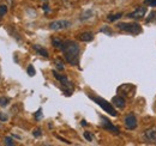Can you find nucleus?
Here are the masks:
<instances>
[{
  "instance_id": "nucleus-6",
  "label": "nucleus",
  "mask_w": 156,
  "mask_h": 146,
  "mask_svg": "<svg viewBox=\"0 0 156 146\" xmlns=\"http://www.w3.org/2000/svg\"><path fill=\"white\" fill-rule=\"evenodd\" d=\"M71 26V22L69 20H54L49 24V29L51 30H64V29H67Z\"/></svg>"
},
{
  "instance_id": "nucleus-27",
  "label": "nucleus",
  "mask_w": 156,
  "mask_h": 146,
  "mask_svg": "<svg viewBox=\"0 0 156 146\" xmlns=\"http://www.w3.org/2000/svg\"><path fill=\"white\" fill-rule=\"evenodd\" d=\"M7 119H9V117H7V115H6V114L0 113V121H2V122H4V121H7Z\"/></svg>"
},
{
  "instance_id": "nucleus-4",
  "label": "nucleus",
  "mask_w": 156,
  "mask_h": 146,
  "mask_svg": "<svg viewBox=\"0 0 156 146\" xmlns=\"http://www.w3.org/2000/svg\"><path fill=\"white\" fill-rule=\"evenodd\" d=\"M118 29L122 30V31H126L129 34H133V35H137L142 31L140 29V25L137 24V23H120L117 25Z\"/></svg>"
},
{
  "instance_id": "nucleus-13",
  "label": "nucleus",
  "mask_w": 156,
  "mask_h": 146,
  "mask_svg": "<svg viewBox=\"0 0 156 146\" xmlns=\"http://www.w3.org/2000/svg\"><path fill=\"white\" fill-rule=\"evenodd\" d=\"M79 40L83 41V42H90L94 40V35L91 33H83L79 35Z\"/></svg>"
},
{
  "instance_id": "nucleus-29",
  "label": "nucleus",
  "mask_w": 156,
  "mask_h": 146,
  "mask_svg": "<svg viewBox=\"0 0 156 146\" xmlns=\"http://www.w3.org/2000/svg\"><path fill=\"white\" fill-rule=\"evenodd\" d=\"M42 9H43V11H44L46 13H48V12H49V9H48V5H47V4H44V5L42 6Z\"/></svg>"
},
{
  "instance_id": "nucleus-5",
  "label": "nucleus",
  "mask_w": 156,
  "mask_h": 146,
  "mask_svg": "<svg viewBox=\"0 0 156 146\" xmlns=\"http://www.w3.org/2000/svg\"><path fill=\"white\" fill-rule=\"evenodd\" d=\"M118 92L122 97L132 98L135 96V92H136V86L135 85H131V84H124V85H121V86L118 88Z\"/></svg>"
},
{
  "instance_id": "nucleus-19",
  "label": "nucleus",
  "mask_w": 156,
  "mask_h": 146,
  "mask_svg": "<svg viewBox=\"0 0 156 146\" xmlns=\"http://www.w3.org/2000/svg\"><path fill=\"white\" fill-rule=\"evenodd\" d=\"M7 12V6L6 5H0V19L4 17V15H6Z\"/></svg>"
},
{
  "instance_id": "nucleus-2",
  "label": "nucleus",
  "mask_w": 156,
  "mask_h": 146,
  "mask_svg": "<svg viewBox=\"0 0 156 146\" xmlns=\"http://www.w3.org/2000/svg\"><path fill=\"white\" fill-rule=\"evenodd\" d=\"M89 97L95 102V103H98V106L102 108V109L105 110V111H107L109 115H112V116H117L118 113L117 110L114 109L113 107V104L112 103H109V102H107L106 99H103V98H101V97H98V96H93V95H89Z\"/></svg>"
},
{
  "instance_id": "nucleus-8",
  "label": "nucleus",
  "mask_w": 156,
  "mask_h": 146,
  "mask_svg": "<svg viewBox=\"0 0 156 146\" xmlns=\"http://www.w3.org/2000/svg\"><path fill=\"white\" fill-rule=\"evenodd\" d=\"M125 127L127 128L129 130H133L137 128V119L133 114H129L125 117Z\"/></svg>"
},
{
  "instance_id": "nucleus-7",
  "label": "nucleus",
  "mask_w": 156,
  "mask_h": 146,
  "mask_svg": "<svg viewBox=\"0 0 156 146\" xmlns=\"http://www.w3.org/2000/svg\"><path fill=\"white\" fill-rule=\"evenodd\" d=\"M101 126L105 128V129H107V130H109V132H112V133H114V134H119L120 132H119V128L115 127L114 125H112V122L107 119V117H105V116H101Z\"/></svg>"
},
{
  "instance_id": "nucleus-20",
  "label": "nucleus",
  "mask_w": 156,
  "mask_h": 146,
  "mask_svg": "<svg viewBox=\"0 0 156 146\" xmlns=\"http://www.w3.org/2000/svg\"><path fill=\"white\" fill-rule=\"evenodd\" d=\"M4 144H5V145H7V146H13L15 145V141H13L10 137H6V138L4 139Z\"/></svg>"
},
{
  "instance_id": "nucleus-25",
  "label": "nucleus",
  "mask_w": 156,
  "mask_h": 146,
  "mask_svg": "<svg viewBox=\"0 0 156 146\" xmlns=\"http://www.w3.org/2000/svg\"><path fill=\"white\" fill-rule=\"evenodd\" d=\"M41 117H42V109L40 108V109L35 113V119H36V120H40Z\"/></svg>"
},
{
  "instance_id": "nucleus-22",
  "label": "nucleus",
  "mask_w": 156,
  "mask_h": 146,
  "mask_svg": "<svg viewBox=\"0 0 156 146\" xmlns=\"http://www.w3.org/2000/svg\"><path fill=\"white\" fill-rule=\"evenodd\" d=\"M27 71H28V74H29L30 77H34V75H35V68L33 67V65H29Z\"/></svg>"
},
{
  "instance_id": "nucleus-14",
  "label": "nucleus",
  "mask_w": 156,
  "mask_h": 146,
  "mask_svg": "<svg viewBox=\"0 0 156 146\" xmlns=\"http://www.w3.org/2000/svg\"><path fill=\"white\" fill-rule=\"evenodd\" d=\"M52 44L54 46V48L57 49H61V46H62V41L60 38H52Z\"/></svg>"
},
{
  "instance_id": "nucleus-21",
  "label": "nucleus",
  "mask_w": 156,
  "mask_h": 146,
  "mask_svg": "<svg viewBox=\"0 0 156 146\" xmlns=\"http://www.w3.org/2000/svg\"><path fill=\"white\" fill-rule=\"evenodd\" d=\"M55 65H57V68L59 71H64V62L61 60H55Z\"/></svg>"
},
{
  "instance_id": "nucleus-12",
  "label": "nucleus",
  "mask_w": 156,
  "mask_h": 146,
  "mask_svg": "<svg viewBox=\"0 0 156 146\" xmlns=\"http://www.w3.org/2000/svg\"><path fill=\"white\" fill-rule=\"evenodd\" d=\"M33 48H34V49L37 52V54L41 55V56H44V57H48V56H49V55H48V52H47L44 48H42L41 46H39V44H34Z\"/></svg>"
},
{
  "instance_id": "nucleus-23",
  "label": "nucleus",
  "mask_w": 156,
  "mask_h": 146,
  "mask_svg": "<svg viewBox=\"0 0 156 146\" xmlns=\"http://www.w3.org/2000/svg\"><path fill=\"white\" fill-rule=\"evenodd\" d=\"M84 138H85L88 141H93V135H91L89 132H84Z\"/></svg>"
},
{
  "instance_id": "nucleus-11",
  "label": "nucleus",
  "mask_w": 156,
  "mask_h": 146,
  "mask_svg": "<svg viewBox=\"0 0 156 146\" xmlns=\"http://www.w3.org/2000/svg\"><path fill=\"white\" fill-rule=\"evenodd\" d=\"M144 138L148 140V141H154L156 140V126L148 128L145 132H144Z\"/></svg>"
},
{
  "instance_id": "nucleus-15",
  "label": "nucleus",
  "mask_w": 156,
  "mask_h": 146,
  "mask_svg": "<svg viewBox=\"0 0 156 146\" xmlns=\"http://www.w3.org/2000/svg\"><path fill=\"white\" fill-rule=\"evenodd\" d=\"M122 17V15L121 13H115V15H108V17H107V20L108 22H115L118 19H120Z\"/></svg>"
},
{
  "instance_id": "nucleus-28",
  "label": "nucleus",
  "mask_w": 156,
  "mask_h": 146,
  "mask_svg": "<svg viewBox=\"0 0 156 146\" xmlns=\"http://www.w3.org/2000/svg\"><path fill=\"white\" fill-rule=\"evenodd\" d=\"M145 4L154 7V6H156V0H145Z\"/></svg>"
},
{
  "instance_id": "nucleus-18",
  "label": "nucleus",
  "mask_w": 156,
  "mask_h": 146,
  "mask_svg": "<svg viewBox=\"0 0 156 146\" xmlns=\"http://www.w3.org/2000/svg\"><path fill=\"white\" fill-rule=\"evenodd\" d=\"M149 22H156V11L150 12L149 17L147 18V23H149Z\"/></svg>"
},
{
  "instance_id": "nucleus-9",
  "label": "nucleus",
  "mask_w": 156,
  "mask_h": 146,
  "mask_svg": "<svg viewBox=\"0 0 156 146\" xmlns=\"http://www.w3.org/2000/svg\"><path fill=\"white\" fill-rule=\"evenodd\" d=\"M145 13H147V7H137L133 12H131V13L127 15V17H129V18L138 19V18L144 17Z\"/></svg>"
},
{
  "instance_id": "nucleus-30",
  "label": "nucleus",
  "mask_w": 156,
  "mask_h": 146,
  "mask_svg": "<svg viewBox=\"0 0 156 146\" xmlns=\"http://www.w3.org/2000/svg\"><path fill=\"white\" fill-rule=\"evenodd\" d=\"M57 138H58V139H60V140H61V141H64V143H66V144H71V143H70V141H67V140H65V139H62V138H61V137H57Z\"/></svg>"
},
{
  "instance_id": "nucleus-1",
  "label": "nucleus",
  "mask_w": 156,
  "mask_h": 146,
  "mask_svg": "<svg viewBox=\"0 0 156 146\" xmlns=\"http://www.w3.org/2000/svg\"><path fill=\"white\" fill-rule=\"evenodd\" d=\"M60 50L64 53L65 60L70 65L77 66L78 62H79V46H78L77 42L65 41V42H62V46H61Z\"/></svg>"
},
{
  "instance_id": "nucleus-16",
  "label": "nucleus",
  "mask_w": 156,
  "mask_h": 146,
  "mask_svg": "<svg viewBox=\"0 0 156 146\" xmlns=\"http://www.w3.org/2000/svg\"><path fill=\"white\" fill-rule=\"evenodd\" d=\"M10 103V99L7 97H0V107H7Z\"/></svg>"
},
{
  "instance_id": "nucleus-10",
  "label": "nucleus",
  "mask_w": 156,
  "mask_h": 146,
  "mask_svg": "<svg viewBox=\"0 0 156 146\" xmlns=\"http://www.w3.org/2000/svg\"><path fill=\"white\" fill-rule=\"evenodd\" d=\"M112 104H113L114 107L119 108V109H122V108H125V104H126L125 97H122L121 95L114 96V97L112 98Z\"/></svg>"
},
{
  "instance_id": "nucleus-3",
  "label": "nucleus",
  "mask_w": 156,
  "mask_h": 146,
  "mask_svg": "<svg viewBox=\"0 0 156 146\" xmlns=\"http://www.w3.org/2000/svg\"><path fill=\"white\" fill-rule=\"evenodd\" d=\"M53 75L61 83V85H62V91L65 92V95H66V96H71L72 92H73V84L69 80V78H67L66 75L59 74L57 71H53Z\"/></svg>"
},
{
  "instance_id": "nucleus-31",
  "label": "nucleus",
  "mask_w": 156,
  "mask_h": 146,
  "mask_svg": "<svg viewBox=\"0 0 156 146\" xmlns=\"http://www.w3.org/2000/svg\"><path fill=\"white\" fill-rule=\"evenodd\" d=\"M80 125H82V126H87L88 123H87V121H85V120H82V121H80Z\"/></svg>"
},
{
  "instance_id": "nucleus-17",
  "label": "nucleus",
  "mask_w": 156,
  "mask_h": 146,
  "mask_svg": "<svg viewBox=\"0 0 156 146\" xmlns=\"http://www.w3.org/2000/svg\"><path fill=\"white\" fill-rule=\"evenodd\" d=\"M91 16H93V11H90V10H89V11H85V12L82 15L80 19H82V20H85V19H89Z\"/></svg>"
},
{
  "instance_id": "nucleus-26",
  "label": "nucleus",
  "mask_w": 156,
  "mask_h": 146,
  "mask_svg": "<svg viewBox=\"0 0 156 146\" xmlns=\"http://www.w3.org/2000/svg\"><path fill=\"white\" fill-rule=\"evenodd\" d=\"M101 33H106L107 35H111V34H112V31H111V30H109L107 26H103V28L101 29Z\"/></svg>"
},
{
  "instance_id": "nucleus-24",
  "label": "nucleus",
  "mask_w": 156,
  "mask_h": 146,
  "mask_svg": "<svg viewBox=\"0 0 156 146\" xmlns=\"http://www.w3.org/2000/svg\"><path fill=\"white\" fill-rule=\"evenodd\" d=\"M33 135H34V137H36V138L41 137V135H42V132H41V129H39V128H37V129H35V130L33 132Z\"/></svg>"
}]
</instances>
